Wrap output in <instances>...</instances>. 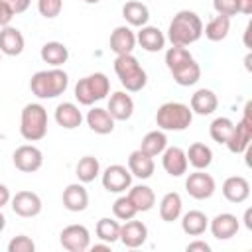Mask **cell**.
Returning <instances> with one entry per match:
<instances>
[{"instance_id":"1","label":"cell","mask_w":252,"mask_h":252,"mask_svg":"<svg viewBox=\"0 0 252 252\" xmlns=\"http://www.w3.org/2000/svg\"><path fill=\"white\" fill-rule=\"evenodd\" d=\"M165 65L179 87H191L201 79V67L187 47L171 45L165 51Z\"/></svg>"},{"instance_id":"2","label":"cell","mask_w":252,"mask_h":252,"mask_svg":"<svg viewBox=\"0 0 252 252\" xmlns=\"http://www.w3.org/2000/svg\"><path fill=\"white\" fill-rule=\"evenodd\" d=\"M203 35V22L193 10H179L167 28V39L171 45L187 47L199 41Z\"/></svg>"},{"instance_id":"3","label":"cell","mask_w":252,"mask_h":252,"mask_svg":"<svg viewBox=\"0 0 252 252\" xmlns=\"http://www.w3.org/2000/svg\"><path fill=\"white\" fill-rule=\"evenodd\" d=\"M69 87V75L59 69V67H51V69H43L32 75L30 79V89L37 98H57L59 94H63Z\"/></svg>"},{"instance_id":"4","label":"cell","mask_w":252,"mask_h":252,"mask_svg":"<svg viewBox=\"0 0 252 252\" xmlns=\"http://www.w3.org/2000/svg\"><path fill=\"white\" fill-rule=\"evenodd\" d=\"M114 73H116L120 85L128 93H140L148 85V73L144 71L140 61L132 53L116 55V59H114Z\"/></svg>"},{"instance_id":"5","label":"cell","mask_w":252,"mask_h":252,"mask_svg":"<svg viewBox=\"0 0 252 252\" xmlns=\"http://www.w3.org/2000/svg\"><path fill=\"white\" fill-rule=\"evenodd\" d=\"M191 122H193V112L183 102L169 100L156 110V124L163 132H181L189 128Z\"/></svg>"},{"instance_id":"6","label":"cell","mask_w":252,"mask_h":252,"mask_svg":"<svg viewBox=\"0 0 252 252\" xmlns=\"http://www.w3.org/2000/svg\"><path fill=\"white\" fill-rule=\"evenodd\" d=\"M20 134L28 142H39L47 134V110L39 102H30L22 108Z\"/></svg>"},{"instance_id":"7","label":"cell","mask_w":252,"mask_h":252,"mask_svg":"<svg viewBox=\"0 0 252 252\" xmlns=\"http://www.w3.org/2000/svg\"><path fill=\"white\" fill-rule=\"evenodd\" d=\"M108 93H110V81L100 71L79 79L75 85V98L83 106H93L94 102L106 98Z\"/></svg>"},{"instance_id":"8","label":"cell","mask_w":252,"mask_h":252,"mask_svg":"<svg viewBox=\"0 0 252 252\" xmlns=\"http://www.w3.org/2000/svg\"><path fill=\"white\" fill-rule=\"evenodd\" d=\"M250 108H252V102H246L242 120L234 124V130H232V134H230L228 142L224 144V146L228 148V152H232V154H242V152H246V150H248V146H250V140H252Z\"/></svg>"},{"instance_id":"9","label":"cell","mask_w":252,"mask_h":252,"mask_svg":"<svg viewBox=\"0 0 252 252\" xmlns=\"http://www.w3.org/2000/svg\"><path fill=\"white\" fill-rule=\"evenodd\" d=\"M215 189H217V183H215V179H213L211 173H205V169H195L185 179V191L193 199H197V201L211 199L213 193H215Z\"/></svg>"},{"instance_id":"10","label":"cell","mask_w":252,"mask_h":252,"mask_svg":"<svg viewBox=\"0 0 252 252\" xmlns=\"http://www.w3.org/2000/svg\"><path fill=\"white\" fill-rule=\"evenodd\" d=\"M59 242L69 252H85L91 246V232L85 224H69L61 230Z\"/></svg>"},{"instance_id":"11","label":"cell","mask_w":252,"mask_h":252,"mask_svg":"<svg viewBox=\"0 0 252 252\" xmlns=\"http://www.w3.org/2000/svg\"><path fill=\"white\" fill-rule=\"evenodd\" d=\"M12 161H14L16 169H20L22 173H33L43 165V154L33 144H24L14 150Z\"/></svg>"},{"instance_id":"12","label":"cell","mask_w":252,"mask_h":252,"mask_svg":"<svg viewBox=\"0 0 252 252\" xmlns=\"http://www.w3.org/2000/svg\"><path fill=\"white\" fill-rule=\"evenodd\" d=\"M102 187L108 193H124L132 185V173L126 165L112 163L102 171Z\"/></svg>"},{"instance_id":"13","label":"cell","mask_w":252,"mask_h":252,"mask_svg":"<svg viewBox=\"0 0 252 252\" xmlns=\"http://www.w3.org/2000/svg\"><path fill=\"white\" fill-rule=\"evenodd\" d=\"M10 203H12L10 205L12 211L24 219H32V217H37L41 213V199L33 191H18L10 199Z\"/></svg>"},{"instance_id":"14","label":"cell","mask_w":252,"mask_h":252,"mask_svg":"<svg viewBox=\"0 0 252 252\" xmlns=\"http://www.w3.org/2000/svg\"><path fill=\"white\" fill-rule=\"evenodd\" d=\"M161 165L165 169V173H169L171 177H181L187 173V156L185 150H181L179 146H167L161 152Z\"/></svg>"},{"instance_id":"15","label":"cell","mask_w":252,"mask_h":252,"mask_svg":"<svg viewBox=\"0 0 252 252\" xmlns=\"http://www.w3.org/2000/svg\"><path fill=\"white\" fill-rule=\"evenodd\" d=\"M148 238V226L142 220H124V224H120V236L118 240L126 246V248H138L146 242Z\"/></svg>"},{"instance_id":"16","label":"cell","mask_w":252,"mask_h":252,"mask_svg":"<svg viewBox=\"0 0 252 252\" xmlns=\"http://www.w3.org/2000/svg\"><path fill=\"white\" fill-rule=\"evenodd\" d=\"M106 110L110 112V116H112L114 120L126 122V120H130L132 114H134V100H132V96L128 94V91H116V93L110 94Z\"/></svg>"},{"instance_id":"17","label":"cell","mask_w":252,"mask_h":252,"mask_svg":"<svg viewBox=\"0 0 252 252\" xmlns=\"http://www.w3.org/2000/svg\"><path fill=\"white\" fill-rule=\"evenodd\" d=\"M222 197L228 201V203H244L248 197H250V183L246 177L242 175H230L224 179L222 183Z\"/></svg>"},{"instance_id":"18","label":"cell","mask_w":252,"mask_h":252,"mask_svg":"<svg viewBox=\"0 0 252 252\" xmlns=\"http://www.w3.org/2000/svg\"><path fill=\"white\" fill-rule=\"evenodd\" d=\"M209 228L217 240H228V238L236 236V232L240 228V220L230 213H220L209 220Z\"/></svg>"},{"instance_id":"19","label":"cell","mask_w":252,"mask_h":252,"mask_svg":"<svg viewBox=\"0 0 252 252\" xmlns=\"http://www.w3.org/2000/svg\"><path fill=\"white\" fill-rule=\"evenodd\" d=\"M24 47H26V41H24V35L18 28H14V26L0 28V51H2V55L16 57L24 51Z\"/></svg>"},{"instance_id":"20","label":"cell","mask_w":252,"mask_h":252,"mask_svg":"<svg viewBox=\"0 0 252 252\" xmlns=\"http://www.w3.org/2000/svg\"><path fill=\"white\" fill-rule=\"evenodd\" d=\"M61 201H63V207L71 213H81L89 207V193L87 189L83 187V183H71L63 189V195H61Z\"/></svg>"},{"instance_id":"21","label":"cell","mask_w":252,"mask_h":252,"mask_svg":"<svg viewBox=\"0 0 252 252\" xmlns=\"http://www.w3.org/2000/svg\"><path fill=\"white\" fill-rule=\"evenodd\" d=\"M136 41L140 43V47L148 53H158L165 47V35L159 28L156 26H142L140 32L136 33Z\"/></svg>"},{"instance_id":"22","label":"cell","mask_w":252,"mask_h":252,"mask_svg":"<svg viewBox=\"0 0 252 252\" xmlns=\"http://www.w3.org/2000/svg\"><path fill=\"white\" fill-rule=\"evenodd\" d=\"M136 47V33L130 26H118L110 33V51L114 55H126L132 53Z\"/></svg>"},{"instance_id":"23","label":"cell","mask_w":252,"mask_h":252,"mask_svg":"<svg viewBox=\"0 0 252 252\" xmlns=\"http://www.w3.org/2000/svg\"><path fill=\"white\" fill-rule=\"evenodd\" d=\"M219 106V98L217 94L211 91V89H197L193 94H191V112L193 114H199V116H209L217 110Z\"/></svg>"},{"instance_id":"24","label":"cell","mask_w":252,"mask_h":252,"mask_svg":"<svg viewBox=\"0 0 252 252\" xmlns=\"http://www.w3.org/2000/svg\"><path fill=\"white\" fill-rule=\"evenodd\" d=\"M85 120H87V126H89L94 134H100V136L110 134V132L114 130V122H116V120L110 116V112H108L106 108H100V106H93V108L87 112Z\"/></svg>"},{"instance_id":"25","label":"cell","mask_w":252,"mask_h":252,"mask_svg":"<svg viewBox=\"0 0 252 252\" xmlns=\"http://www.w3.org/2000/svg\"><path fill=\"white\" fill-rule=\"evenodd\" d=\"M128 169L132 173V177H138V179H150L154 175V169H156V163H154V158L144 154L142 150H134L130 156H128Z\"/></svg>"},{"instance_id":"26","label":"cell","mask_w":252,"mask_h":252,"mask_svg":"<svg viewBox=\"0 0 252 252\" xmlns=\"http://www.w3.org/2000/svg\"><path fill=\"white\" fill-rule=\"evenodd\" d=\"M55 122L65 130H75L83 122V114L75 102H61L55 108Z\"/></svg>"},{"instance_id":"27","label":"cell","mask_w":252,"mask_h":252,"mask_svg":"<svg viewBox=\"0 0 252 252\" xmlns=\"http://www.w3.org/2000/svg\"><path fill=\"white\" fill-rule=\"evenodd\" d=\"M122 18L126 20L128 26L132 28H142L150 22V10L144 2L138 0H130L122 6Z\"/></svg>"},{"instance_id":"28","label":"cell","mask_w":252,"mask_h":252,"mask_svg":"<svg viewBox=\"0 0 252 252\" xmlns=\"http://www.w3.org/2000/svg\"><path fill=\"white\" fill-rule=\"evenodd\" d=\"M128 199L132 201V205L136 207L138 213H148L154 209L156 205V193L152 187L148 185H130V191H128Z\"/></svg>"},{"instance_id":"29","label":"cell","mask_w":252,"mask_h":252,"mask_svg":"<svg viewBox=\"0 0 252 252\" xmlns=\"http://www.w3.org/2000/svg\"><path fill=\"white\" fill-rule=\"evenodd\" d=\"M39 55H41V61L43 63H47L51 67H61L69 59V49L61 41H47V43H43Z\"/></svg>"},{"instance_id":"30","label":"cell","mask_w":252,"mask_h":252,"mask_svg":"<svg viewBox=\"0 0 252 252\" xmlns=\"http://www.w3.org/2000/svg\"><path fill=\"white\" fill-rule=\"evenodd\" d=\"M185 156H187V163L193 165L195 169H207L213 163V150L203 142H193L185 152Z\"/></svg>"},{"instance_id":"31","label":"cell","mask_w":252,"mask_h":252,"mask_svg":"<svg viewBox=\"0 0 252 252\" xmlns=\"http://www.w3.org/2000/svg\"><path fill=\"white\" fill-rule=\"evenodd\" d=\"M181 209H183V201H181V195L175 193V191L165 193L159 201V217L165 222L177 220L181 217Z\"/></svg>"},{"instance_id":"32","label":"cell","mask_w":252,"mask_h":252,"mask_svg":"<svg viewBox=\"0 0 252 252\" xmlns=\"http://www.w3.org/2000/svg\"><path fill=\"white\" fill-rule=\"evenodd\" d=\"M181 228L189 236H201L209 228V219L203 211H187L181 217Z\"/></svg>"},{"instance_id":"33","label":"cell","mask_w":252,"mask_h":252,"mask_svg":"<svg viewBox=\"0 0 252 252\" xmlns=\"http://www.w3.org/2000/svg\"><path fill=\"white\" fill-rule=\"evenodd\" d=\"M167 148V136L163 130H152L148 132L144 138H142V144L138 150H142L144 154L156 158V156H161V152Z\"/></svg>"},{"instance_id":"34","label":"cell","mask_w":252,"mask_h":252,"mask_svg":"<svg viewBox=\"0 0 252 252\" xmlns=\"http://www.w3.org/2000/svg\"><path fill=\"white\" fill-rule=\"evenodd\" d=\"M228 32H230V18L219 16V14L215 18H211L207 22V26L203 28V33L209 41H222V39H226Z\"/></svg>"},{"instance_id":"35","label":"cell","mask_w":252,"mask_h":252,"mask_svg":"<svg viewBox=\"0 0 252 252\" xmlns=\"http://www.w3.org/2000/svg\"><path fill=\"white\" fill-rule=\"evenodd\" d=\"M75 173L81 183H91L100 173V161L94 156H83L75 165Z\"/></svg>"},{"instance_id":"36","label":"cell","mask_w":252,"mask_h":252,"mask_svg":"<svg viewBox=\"0 0 252 252\" xmlns=\"http://www.w3.org/2000/svg\"><path fill=\"white\" fill-rule=\"evenodd\" d=\"M94 230H96L98 240L108 242V244H114L118 240V236H120V222L114 220V219H110V217H102V219H98Z\"/></svg>"},{"instance_id":"37","label":"cell","mask_w":252,"mask_h":252,"mask_svg":"<svg viewBox=\"0 0 252 252\" xmlns=\"http://www.w3.org/2000/svg\"><path fill=\"white\" fill-rule=\"evenodd\" d=\"M232 130H234V122H232L230 118H226V116L215 118V120L211 122V126H209L211 138H213L215 142H219V144H226L228 138H230V134H232Z\"/></svg>"},{"instance_id":"38","label":"cell","mask_w":252,"mask_h":252,"mask_svg":"<svg viewBox=\"0 0 252 252\" xmlns=\"http://www.w3.org/2000/svg\"><path fill=\"white\" fill-rule=\"evenodd\" d=\"M112 213H114V217L118 220H130V219H134L138 215V211L132 205V201L128 199V195H122L112 203Z\"/></svg>"},{"instance_id":"39","label":"cell","mask_w":252,"mask_h":252,"mask_svg":"<svg viewBox=\"0 0 252 252\" xmlns=\"http://www.w3.org/2000/svg\"><path fill=\"white\" fill-rule=\"evenodd\" d=\"M61 10H63V0H37V12L47 20L57 18Z\"/></svg>"},{"instance_id":"40","label":"cell","mask_w":252,"mask_h":252,"mask_svg":"<svg viewBox=\"0 0 252 252\" xmlns=\"http://www.w3.org/2000/svg\"><path fill=\"white\" fill-rule=\"evenodd\" d=\"M33 250H35V242L26 234H18L8 242V252H33Z\"/></svg>"},{"instance_id":"41","label":"cell","mask_w":252,"mask_h":252,"mask_svg":"<svg viewBox=\"0 0 252 252\" xmlns=\"http://www.w3.org/2000/svg\"><path fill=\"white\" fill-rule=\"evenodd\" d=\"M213 8L219 16L232 18L238 14V2L236 0H213Z\"/></svg>"},{"instance_id":"42","label":"cell","mask_w":252,"mask_h":252,"mask_svg":"<svg viewBox=\"0 0 252 252\" xmlns=\"http://www.w3.org/2000/svg\"><path fill=\"white\" fill-rule=\"evenodd\" d=\"M16 14H14V10L4 2V0H0V28H4V26H10V22H12V18H14Z\"/></svg>"},{"instance_id":"43","label":"cell","mask_w":252,"mask_h":252,"mask_svg":"<svg viewBox=\"0 0 252 252\" xmlns=\"http://www.w3.org/2000/svg\"><path fill=\"white\" fill-rule=\"evenodd\" d=\"M12 10H14V14H22V12H26L28 8H30V4H32V0H4Z\"/></svg>"},{"instance_id":"44","label":"cell","mask_w":252,"mask_h":252,"mask_svg":"<svg viewBox=\"0 0 252 252\" xmlns=\"http://www.w3.org/2000/svg\"><path fill=\"white\" fill-rule=\"evenodd\" d=\"M211 252V246L205 242V240H193L187 244V252Z\"/></svg>"},{"instance_id":"45","label":"cell","mask_w":252,"mask_h":252,"mask_svg":"<svg viewBox=\"0 0 252 252\" xmlns=\"http://www.w3.org/2000/svg\"><path fill=\"white\" fill-rule=\"evenodd\" d=\"M10 199H12L10 189H8L4 183H0V209H2V207H6V205L10 203Z\"/></svg>"},{"instance_id":"46","label":"cell","mask_w":252,"mask_h":252,"mask_svg":"<svg viewBox=\"0 0 252 252\" xmlns=\"http://www.w3.org/2000/svg\"><path fill=\"white\" fill-rule=\"evenodd\" d=\"M238 2V14L250 16L252 14V0H236Z\"/></svg>"},{"instance_id":"47","label":"cell","mask_w":252,"mask_h":252,"mask_svg":"<svg viewBox=\"0 0 252 252\" xmlns=\"http://www.w3.org/2000/svg\"><path fill=\"white\" fill-rule=\"evenodd\" d=\"M110 246H112V244H108V242H100V244H93V246H89V248H91L93 252H108Z\"/></svg>"},{"instance_id":"48","label":"cell","mask_w":252,"mask_h":252,"mask_svg":"<svg viewBox=\"0 0 252 252\" xmlns=\"http://www.w3.org/2000/svg\"><path fill=\"white\" fill-rule=\"evenodd\" d=\"M244 224H246L248 230L252 228V209H246V213H244Z\"/></svg>"},{"instance_id":"49","label":"cell","mask_w":252,"mask_h":252,"mask_svg":"<svg viewBox=\"0 0 252 252\" xmlns=\"http://www.w3.org/2000/svg\"><path fill=\"white\" fill-rule=\"evenodd\" d=\"M6 228V217L2 215V209H0V232Z\"/></svg>"},{"instance_id":"50","label":"cell","mask_w":252,"mask_h":252,"mask_svg":"<svg viewBox=\"0 0 252 252\" xmlns=\"http://www.w3.org/2000/svg\"><path fill=\"white\" fill-rule=\"evenodd\" d=\"M244 61H246V69H248V71H250V53H248V55H246V59H244Z\"/></svg>"},{"instance_id":"51","label":"cell","mask_w":252,"mask_h":252,"mask_svg":"<svg viewBox=\"0 0 252 252\" xmlns=\"http://www.w3.org/2000/svg\"><path fill=\"white\" fill-rule=\"evenodd\" d=\"M83 2H87V4H98L100 0H83Z\"/></svg>"},{"instance_id":"52","label":"cell","mask_w":252,"mask_h":252,"mask_svg":"<svg viewBox=\"0 0 252 252\" xmlns=\"http://www.w3.org/2000/svg\"><path fill=\"white\" fill-rule=\"evenodd\" d=\"M0 61H2V51H0Z\"/></svg>"}]
</instances>
